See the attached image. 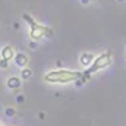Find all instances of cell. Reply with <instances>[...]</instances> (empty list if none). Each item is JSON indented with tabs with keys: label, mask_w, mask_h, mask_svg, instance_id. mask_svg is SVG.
<instances>
[{
	"label": "cell",
	"mask_w": 126,
	"mask_h": 126,
	"mask_svg": "<svg viewBox=\"0 0 126 126\" xmlns=\"http://www.w3.org/2000/svg\"><path fill=\"white\" fill-rule=\"evenodd\" d=\"M81 78H82L81 70L63 69V67L51 69V70H48L43 75V81L46 84H50V85H67V84L76 82Z\"/></svg>",
	"instance_id": "cell-1"
},
{
	"label": "cell",
	"mask_w": 126,
	"mask_h": 126,
	"mask_svg": "<svg viewBox=\"0 0 126 126\" xmlns=\"http://www.w3.org/2000/svg\"><path fill=\"white\" fill-rule=\"evenodd\" d=\"M111 63H113V54H111L110 51H103V53H100L98 56H95L93 64H91L90 67H87V69L82 72V78L78 79L75 84H76L78 87H79V85H84L85 82L90 81V78H91L93 75H95V73L100 72V70H104V69L109 67Z\"/></svg>",
	"instance_id": "cell-2"
},
{
	"label": "cell",
	"mask_w": 126,
	"mask_h": 126,
	"mask_svg": "<svg viewBox=\"0 0 126 126\" xmlns=\"http://www.w3.org/2000/svg\"><path fill=\"white\" fill-rule=\"evenodd\" d=\"M22 19L28 24V35H30V40L34 41V43H38L44 38H48L53 35V30L44 24H40L37 22L31 15L28 13H24L22 15Z\"/></svg>",
	"instance_id": "cell-3"
},
{
	"label": "cell",
	"mask_w": 126,
	"mask_h": 126,
	"mask_svg": "<svg viewBox=\"0 0 126 126\" xmlns=\"http://www.w3.org/2000/svg\"><path fill=\"white\" fill-rule=\"evenodd\" d=\"M15 56H16V50H15V47L10 46V44H6V46L1 48V51H0V59L7 60V62L13 60Z\"/></svg>",
	"instance_id": "cell-4"
},
{
	"label": "cell",
	"mask_w": 126,
	"mask_h": 126,
	"mask_svg": "<svg viewBox=\"0 0 126 126\" xmlns=\"http://www.w3.org/2000/svg\"><path fill=\"white\" fill-rule=\"evenodd\" d=\"M13 62H15V64H16L18 67H21V69L28 67V64H30V56H28L27 53L19 51V53H16V56H15Z\"/></svg>",
	"instance_id": "cell-5"
},
{
	"label": "cell",
	"mask_w": 126,
	"mask_h": 126,
	"mask_svg": "<svg viewBox=\"0 0 126 126\" xmlns=\"http://www.w3.org/2000/svg\"><path fill=\"white\" fill-rule=\"evenodd\" d=\"M6 87L12 91H18L22 88V79L21 76H9L6 79Z\"/></svg>",
	"instance_id": "cell-6"
},
{
	"label": "cell",
	"mask_w": 126,
	"mask_h": 126,
	"mask_svg": "<svg viewBox=\"0 0 126 126\" xmlns=\"http://www.w3.org/2000/svg\"><path fill=\"white\" fill-rule=\"evenodd\" d=\"M94 59H95V56L93 53H90V51H84V53L79 54V63L84 67H90L93 64V62H94Z\"/></svg>",
	"instance_id": "cell-7"
},
{
	"label": "cell",
	"mask_w": 126,
	"mask_h": 126,
	"mask_svg": "<svg viewBox=\"0 0 126 126\" xmlns=\"http://www.w3.org/2000/svg\"><path fill=\"white\" fill-rule=\"evenodd\" d=\"M32 73H34V70L30 69V67H24V69H21V79H22V81H28V79L32 76Z\"/></svg>",
	"instance_id": "cell-8"
},
{
	"label": "cell",
	"mask_w": 126,
	"mask_h": 126,
	"mask_svg": "<svg viewBox=\"0 0 126 126\" xmlns=\"http://www.w3.org/2000/svg\"><path fill=\"white\" fill-rule=\"evenodd\" d=\"M4 113H6V116H7V117H12V116H15V114H16V110H15V109H12V107H7V109L4 110Z\"/></svg>",
	"instance_id": "cell-9"
},
{
	"label": "cell",
	"mask_w": 126,
	"mask_h": 126,
	"mask_svg": "<svg viewBox=\"0 0 126 126\" xmlns=\"http://www.w3.org/2000/svg\"><path fill=\"white\" fill-rule=\"evenodd\" d=\"M0 67H1V69H7V67H9V62H7V60L0 59Z\"/></svg>",
	"instance_id": "cell-10"
},
{
	"label": "cell",
	"mask_w": 126,
	"mask_h": 126,
	"mask_svg": "<svg viewBox=\"0 0 126 126\" xmlns=\"http://www.w3.org/2000/svg\"><path fill=\"white\" fill-rule=\"evenodd\" d=\"M16 101H18V104H21V103L25 101V97H24V95H18V97H16Z\"/></svg>",
	"instance_id": "cell-11"
},
{
	"label": "cell",
	"mask_w": 126,
	"mask_h": 126,
	"mask_svg": "<svg viewBox=\"0 0 126 126\" xmlns=\"http://www.w3.org/2000/svg\"><path fill=\"white\" fill-rule=\"evenodd\" d=\"M30 46H31V48H35V47H37V43L31 41V43H30Z\"/></svg>",
	"instance_id": "cell-12"
},
{
	"label": "cell",
	"mask_w": 126,
	"mask_h": 126,
	"mask_svg": "<svg viewBox=\"0 0 126 126\" xmlns=\"http://www.w3.org/2000/svg\"><path fill=\"white\" fill-rule=\"evenodd\" d=\"M81 1H82L84 4H87V3H90V1H93V0H81Z\"/></svg>",
	"instance_id": "cell-13"
},
{
	"label": "cell",
	"mask_w": 126,
	"mask_h": 126,
	"mask_svg": "<svg viewBox=\"0 0 126 126\" xmlns=\"http://www.w3.org/2000/svg\"><path fill=\"white\" fill-rule=\"evenodd\" d=\"M0 126H3V125H1V123H0Z\"/></svg>",
	"instance_id": "cell-14"
}]
</instances>
